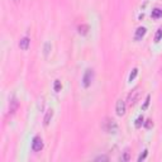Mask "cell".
Returning <instances> with one entry per match:
<instances>
[{"label": "cell", "mask_w": 162, "mask_h": 162, "mask_svg": "<svg viewBox=\"0 0 162 162\" xmlns=\"http://www.w3.org/2000/svg\"><path fill=\"white\" fill-rule=\"evenodd\" d=\"M129 158H131L129 152H126V153H124V156H123V158H122V160H123V161H129Z\"/></svg>", "instance_id": "obj_21"}, {"label": "cell", "mask_w": 162, "mask_h": 162, "mask_svg": "<svg viewBox=\"0 0 162 162\" xmlns=\"http://www.w3.org/2000/svg\"><path fill=\"white\" fill-rule=\"evenodd\" d=\"M14 1H15V3H18V1H19V0H14Z\"/></svg>", "instance_id": "obj_23"}, {"label": "cell", "mask_w": 162, "mask_h": 162, "mask_svg": "<svg viewBox=\"0 0 162 162\" xmlns=\"http://www.w3.org/2000/svg\"><path fill=\"white\" fill-rule=\"evenodd\" d=\"M126 109H127V105H126V101H123L122 99H119V100L117 101V105H115V112L119 117L124 115L126 114Z\"/></svg>", "instance_id": "obj_5"}, {"label": "cell", "mask_w": 162, "mask_h": 162, "mask_svg": "<svg viewBox=\"0 0 162 162\" xmlns=\"http://www.w3.org/2000/svg\"><path fill=\"white\" fill-rule=\"evenodd\" d=\"M152 18L153 19H157V18H161L162 17V9H160V8H156V9H153L152 10Z\"/></svg>", "instance_id": "obj_11"}, {"label": "cell", "mask_w": 162, "mask_h": 162, "mask_svg": "<svg viewBox=\"0 0 162 162\" xmlns=\"http://www.w3.org/2000/svg\"><path fill=\"white\" fill-rule=\"evenodd\" d=\"M94 80V70L93 68H87L85 73H84L82 76V85L84 87H89L91 85V82H93Z\"/></svg>", "instance_id": "obj_1"}, {"label": "cell", "mask_w": 162, "mask_h": 162, "mask_svg": "<svg viewBox=\"0 0 162 162\" xmlns=\"http://www.w3.org/2000/svg\"><path fill=\"white\" fill-rule=\"evenodd\" d=\"M53 89L56 93H60L61 89H62V84L60 80H54V84H53Z\"/></svg>", "instance_id": "obj_12"}, {"label": "cell", "mask_w": 162, "mask_h": 162, "mask_svg": "<svg viewBox=\"0 0 162 162\" xmlns=\"http://www.w3.org/2000/svg\"><path fill=\"white\" fill-rule=\"evenodd\" d=\"M95 161H108V157L106 156H99L95 158Z\"/></svg>", "instance_id": "obj_20"}, {"label": "cell", "mask_w": 162, "mask_h": 162, "mask_svg": "<svg viewBox=\"0 0 162 162\" xmlns=\"http://www.w3.org/2000/svg\"><path fill=\"white\" fill-rule=\"evenodd\" d=\"M52 117H53V109H48V110H47V113H46V115H45V119H43L45 126H48L51 119H52Z\"/></svg>", "instance_id": "obj_8"}, {"label": "cell", "mask_w": 162, "mask_h": 162, "mask_svg": "<svg viewBox=\"0 0 162 162\" xmlns=\"http://www.w3.org/2000/svg\"><path fill=\"white\" fill-rule=\"evenodd\" d=\"M149 100H151V95H147V98H146V101H145V104L142 105V109L143 110H146L147 108H148V104H149Z\"/></svg>", "instance_id": "obj_16"}, {"label": "cell", "mask_w": 162, "mask_h": 162, "mask_svg": "<svg viewBox=\"0 0 162 162\" xmlns=\"http://www.w3.org/2000/svg\"><path fill=\"white\" fill-rule=\"evenodd\" d=\"M42 148H43L42 138H40L39 135H36V137L33 138V141H32V149L34 151V152H39Z\"/></svg>", "instance_id": "obj_3"}, {"label": "cell", "mask_w": 162, "mask_h": 162, "mask_svg": "<svg viewBox=\"0 0 162 162\" xmlns=\"http://www.w3.org/2000/svg\"><path fill=\"white\" fill-rule=\"evenodd\" d=\"M138 75V68L137 67H134L133 70H132V72L129 73V77H128V80L132 81V80H134L135 79V76Z\"/></svg>", "instance_id": "obj_15"}, {"label": "cell", "mask_w": 162, "mask_h": 162, "mask_svg": "<svg viewBox=\"0 0 162 162\" xmlns=\"http://www.w3.org/2000/svg\"><path fill=\"white\" fill-rule=\"evenodd\" d=\"M39 101H40V104H39V110L42 112V110H43V104H45V100H43V98H42Z\"/></svg>", "instance_id": "obj_22"}, {"label": "cell", "mask_w": 162, "mask_h": 162, "mask_svg": "<svg viewBox=\"0 0 162 162\" xmlns=\"http://www.w3.org/2000/svg\"><path fill=\"white\" fill-rule=\"evenodd\" d=\"M146 32H147V29H146L145 27H138L137 31H135V34H134V39H135V40L142 39L143 37H145Z\"/></svg>", "instance_id": "obj_6"}, {"label": "cell", "mask_w": 162, "mask_h": 162, "mask_svg": "<svg viewBox=\"0 0 162 162\" xmlns=\"http://www.w3.org/2000/svg\"><path fill=\"white\" fill-rule=\"evenodd\" d=\"M29 43H31V39L28 38V37H23L20 40H19V47H20V50H28V47H29Z\"/></svg>", "instance_id": "obj_7"}, {"label": "cell", "mask_w": 162, "mask_h": 162, "mask_svg": "<svg viewBox=\"0 0 162 162\" xmlns=\"http://www.w3.org/2000/svg\"><path fill=\"white\" fill-rule=\"evenodd\" d=\"M147 154H148V151H147V149H145V151H143V153H142L141 156L138 157V161H139V162H141V161H143V160H145V158L147 157Z\"/></svg>", "instance_id": "obj_17"}, {"label": "cell", "mask_w": 162, "mask_h": 162, "mask_svg": "<svg viewBox=\"0 0 162 162\" xmlns=\"http://www.w3.org/2000/svg\"><path fill=\"white\" fill-rule=\"evenodd\" d=\"M77 31H79L80 34L85 36V34H87V32H89V25H87V24H81V25H79Z\"/></svg>", "instance_id": "obj_10"}, {"label": "cell", "mask_w": 162, "mask_h": 162, "mask_svg": "<svg viewBox=\"0 0 162 162\" xmlns=\"http://www.w3.org/2000/svg\"><path fill=\"white\" fill-rule=\"evenodd\" d=\"M142 124H145V118H143V117L141 115V117H138L137 119H135L134 126H135V128H141V127H142Z\"/></svg>", "instance_id": "obj_13"}, {"label": "cell", "mask_w": 162, "mask_h": 162, "mask_svg": "<svg viewBox=\"0 0 162 162\" xmlns=\"http://www.w3.org/2000/svg\"><path fill=\"white\" fill-rule=\"evenodd\" d=\"M18 105H19L18 100H17V99H13V100L10 101V105H9V113H10V114L15 113V110L18 109Z\"/></svg>", "instance_id": "obj_9"}, {"label": "cell", "mask_w": 162, "mask_h": 162, "mask_svg": "<svg viewBox=\"0 0 162 162\" xmlns=\"http://www.w3.org/2000/svg\"><path fill=\"white\" fill-rule=\"evenodd\" d=\"M162 38V27H160L157 29V32H156V34H154V42H160Z\"/></svg>", "instance_id": "obj_14"}, {"label": "cell", "mask_w": 162, "mask_h": 162, "mask_svg": "<svg viewBox=\"0 0 162 162\" xmlns=\"http://www.w3.org/2000/svg\"><path fill=\"white\" fill-rule=\"evenodd\" d=\"M50 47H51V45L47 42L45 45V54H46V56H48V53H50Z\"/></svg>", "instance_id": "obj_18"}, {"label": "cell", "mask_w": 162, "mask_h": 162, "mask_svg": "<svg viewBox=\"0 0 162 162\" xmlns=\"http://www.w3.org/2000/svg\"><path fill=\"white\" fill-rule=\"evenodd\" d=\"M152 126H153V122L151 120V119H148V120H147L146 123H145V127H146V128H151Z\"/></svg>", "instance_id": "obj_19"}, {"label": "cell", "mask_w": 162, "mask_h": 162, "mask_svg": "<svg viewBox=\"0 0 162 162\" xmlns=\"http://www.w3.org/2000/svg\"><path fill=\"white\" fill-rule=\"evenodd\" d=\"M138 95H139V87H134L133 90L131 91L129 94H128V98H127V103L129 105H134L135 104V101H137V99H138Z\"/></svg>", "instance_id": "obj_2"}, {"label": "cell", "mask_w": 162, "mask_h": 162, "mask_svg": "<svg viewBox=\"0 0 162 162\" xmlns=\"http://www.w3.org/2000/svg\"><path fill=\"white\" fill-rule=\"evenodd\" d=\"M105 131L108 132V133H117L118 132V124L115 120L113 119H108V122H106V126H105Z\"/></svg>", "instance_id": "obj_4"}]
</instances>
